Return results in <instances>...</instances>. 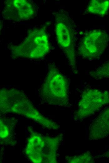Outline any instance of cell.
<instances>
[{"label": "cell", "instance_id": "obj_1", "mask_svg": "<svg viewBox=\"0 0 109 163\" xmlns=\"http://www.w3.org/2000/svg\"><path fill=\"white\" fill-rule=\"evenodd\" d=\"M54 16L55 32L57 43L67 58L73 72L77 74L75 23L68 13L62 9L55 13Z\"/></svg>", "mask_w": 109, "mask_h": 163}, {"label": "cell", "instance_id": "obj_2", "mask_svg": "<svg viewBox=\"0 0 109 163\" xmlns=\"http://www.w3.org/2000/svg\"><path fill=\"white\" fill-rule=\"evenodd\" d=\"M1 109L35 120L44 126L51 128L54 122L42 116L34 108L24 93L14 89H2L0 92Z\"/></svg>", "mask_w": 109, "mask_h": 163}, {"label": "cell", "instance_id": "obj_3", "mask_svg": "<svg viewBox=\"0 0 109 163\" xmlns=\"http://www.w3.org/2000/svg\"><path fill=\"white\" fill-rule=\"evenodd\" d=\"M68 89V82L66 77L54 64H50L40 89L41 98L49 104L69 107Z\"/></svg>", "mask_w": 109, "mask_h": 163}, {"label": "cell", "instance_id": "obj_4", "mask_svg": "<svg viewBox=\"0 0 109 163\" xmlns=\"http://www.w3.org/2000/svg\"><path fill=\"white\" fill-rule=\"evenodd\" d=\"M50 50L48 36L43 27L29 30L22 42L12 47L11 51L14 58L36 59L44 57Z\"/></svg>", "mask_w": 109, "mask_h": 163}, {"label": "cell", "instance_id": "obj_5", "mask_svg": "<svg viewBox=\"0 0 109 163\" xmlns=\"http://www.w3.org/2000/svg\"><path fill=\"white\" fill-rule=\"evenodd\" d=\"M62 137H42L34 134L30 137L26 148V154L34 163H55L57 150Z\"/></svg>", "mask_w": 109, "mask_h": 163}, {"label": "cell", "instance_id": "obj_6", "mask_svg": "<svg viewBox=\"0 0 109 163\" xmlns=\"http://www.w3.org/2000/svg\"><path fill=\"white\" fill-rule=\"evenodd\" d=\"M108 104L109 92L86 88L81 94L77 108L74 113V119L75 121L83 120Z\"/></svg>", "mask_w": 109, "mask_h": 163}, {"label": "cell", "instance_id": "obj_7", "mask_svg": "<svg viewBox=\"0 0 109 163\" xmlns=\"http://www.w3.org/2000/svg\"><path fill=\"white\" fill-rule=\"evenodd\" d=\"M109 42V36L105 30L95 29L88 31L80 39L78 53L84 58L97 59L104 52Z\"/></svg>", "mask_w": 109, "mask_h": 163}, {"label": "cell", "instance_id": "obj_8", "mask_svg": "<svg viewBox=\"0 0 109 163\" xmlns=\"http://www.w3.org/2000/svg\"><path fill=\"white\" fill-rule=\"evenodd\" d=\"M36 14L35 4L32 1L26 0L5 1L2 13L4 18L15 22L29 19Z\"/></svg>", "mask_w": 109, "mask_h": 163}, {"label": "cell", "instance_id": "obj_9", "mask_svg": "<svg viewBox=\"0 0 109 163\" xmlns=\"http://www.w3.org/2000/svg\"><path fill=\"white\" fill-rule=\"evenodd\" d=\"M109 134V108H107L102 111L90 124L89 139H98Z\"/></svg>", "mask_w": 109, "mask_h": 163}, {"label": "cell", "instance_id": "obj_10", "mask_svg": "<svg viewBox=\"0 0 109 163\" xmlns=\"http://www.w3.org/2000/svg\"><path fill=\"white\" fill-rule=\"evenodd\" d=\"M109 9V0H92L87 5L88 12L101 16H104Z\"/></svg>", "mask_w": 109, "mask_h": 163}, {"label": "cell", "instance_id": "obj_11", "mask_svg": "<svg viewBox=\"0 0 109 163\" xmlns=\"http://www.w3.org/2000/svg\"><path fill=\"white\" fill-rule=\"evenodd\" d=\"M89 74L93 78L96 80L109 79V60L95 70L91 71Z\"/></svg>", "mask_w": 109, "mask_h": 163}, {"label": "cell", "instance_id": "obj_12", "mask_svg": "<svg viewBox=\"0 0 109 163\" xmlns=\"http://www.w3.org/2000/svg\"><path fill=\"white\" fill-rule=\"evenodd\" d=\"M70 163H89L93 161V158L90 153H86L76 156H72L70 159Z\"/></svg>", "mask_w": 109, "mask_h": 163}, {"label": "cell", "instance_id": "obj_13", "mask_svg": "<svg viewBox=\"0 0 109 163\" xmlns=\"http://www.w3.org/2000/svg\"><path fill=\"white\" fill-rule=\"evenodd\" d=\"M10 132L8 126L4 124L3 122H0V137L2 139L8 136Z\"/></svg>", "mask_w": 109, "mask_h": 163}, {"label": "cell", "instance_id": "obj_14", "mask_svg": "<svg viewBox=\"0 0 109 163\" xmlns=\"http://www.w3.org/2000/svg\"><path fill=\"white\" fill-rule=\"evenodd\" d=\"M106 155V156L109 158V150L107 152Z\"/></svg>", "mask_w": 109, "mask_h": 163}]
</instances>
